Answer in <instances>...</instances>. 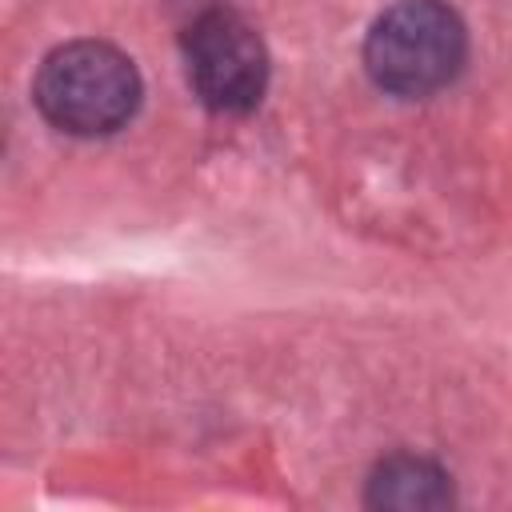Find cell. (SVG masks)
Masks as SVG:
<instances>
[{"label":"cell","mask_w":512,"mask_h":512,"mask_svg":"<svg viewBox=\"0 0 512 512\" xmlns=\"http://www.w3.org/2000/svg\"><path fill=\"white\" fill-rule=\"evenodd\" d=\"M36 108L68 136H108L140 104L136 64L104 40H72L44 56L36 72Z\"/></svg>","instance_id":"cell-1"},{"label":"cell","mask_w":512,"mask_h":512,"mask_svg":"<svg viewBox=\"0 0 512 512\" xmlns=\"http://www.w3.org/2000/svg\"><path fill=\"white\" fill-rule=\"evenodd\" d=\"M368 504L372 508H444L452 504L448 476L420 456H388L372 480H368Z\"/></svg>","instance_id":"cell-4"},{"label":"cell","mask_w":512,"mask_h":512,"mask_svg":"<svg viewBox=\"0 0 512 512\" xmlns=\"http://www.w3.org/2000/svg\"><path fill=\"white\" fill-rule=\"evenodd\" d=\"M468 52L460 16L440 0L392 4L364 40L368 76L392 96H428L456 80Z\"/></svg>","instance_id":"cell-2"},{"label":"cell","mask_w":512,"mask_h":512,"mask_svg":"<svg viewBox=\"0 0 512 512\" xmlns=\"http://www.w3.org/2000/svg\"><path fill=\"white\" fill-rule=\"evenodd\" d=\"M184 68L192 92L212 112H248L260 104L268 84L264 40L232 8H208L188 24Z\"/></svg>","instance_id":"cell-3"}]
</instances>
